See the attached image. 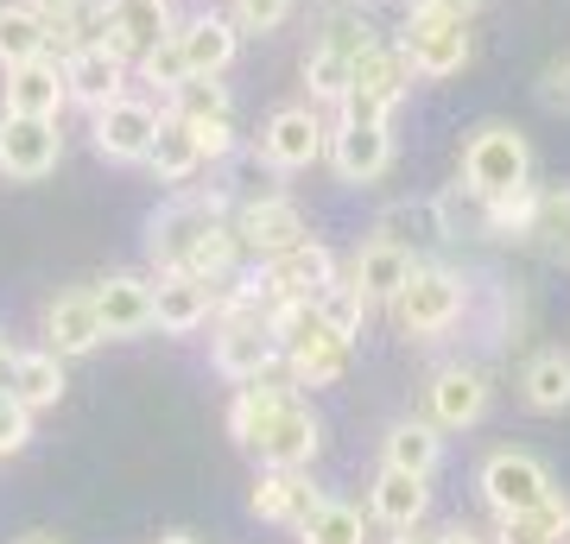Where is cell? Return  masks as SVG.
Wrapping results in <instances>:
<instances>
[{
	"label": "cell",
	"instance_id": "42",
	"mask_svg": "<svg viewBox=\"0 0 570 544\" xmlns=\"http://www.w3.org/2000/svg\"><path fill=\"white\" fill-rule=\"evenodd\" d=\"M532 241L570 260V190H551V197L539 202V228H532Z\"/></svg>",
	"mask_w": 570,
	"mask_h": 544
},
{
	"label": "cell",
	"instance_id": "9",
	"mask_svg": "<svg viewBox=\"0 0 570 544\" xmlns=\"http://www.w3.org/2000/svg\"><path fill=\"white\" fill-rule=\"evenodd\" d=\"M209 329H216V374L223 380H273V367H285V348L266 329V317H228Z\"/></svg>",
	"mask_w": 570,
	"mask_h": 544
},
{
	"label": "cell",
	"instance_id": "1",
	"mask_svg": "<svg viewBox=\"0 0 570 544\" xmlns=\"http://www.w3.org/2000/svg\"><path fill=\"white\" fill-rule=\"evenodd\" d=\"M532 184V146L520 127L508 121H489L475 127L463 146V190L469 197H513Z\"/></svg>",
	"mask_w": 570,
	"mask_h": 544
},
{
	"label": "cell",
	"instance_id": "19",
	"mask_svg": "<svg viewBox=\"0 0 570 544\" xmlns=\"http://www.w3.org/2000/svg\"><path fill=\"white\" fill-rule=\"evenodd\" d=\"M431 475H412V468H393L381 463V475H374V487H367V513L387 525V532H419L431 513Z\"/></svg>",
	"mask_w": 570,
	"mask_h": 544
},
{
	"label": "cell",
	"instance_id": "3",
	"mask_svg": "<svg viewBox=\"0 0 570 544\" xmlns=\"http://www.w3.org/2000/svg\"><path fill=\"white\" fill-rule=\"evenodd\" d=\"M223 216H228L223 190H190V184H178V197L165 202L159 216H153V228H146V260H153V273H178L190 241L209 222H223Z\"/></svg>",
	"mask_w": 570,
	"mask_h": 544
},
{
	"label": "cell",
	"instance_id": "52",
	"mask_svg": "<svg viewBox=\"0 0 570 544\" xmlns=\"http://www.w3.org/2000/svg\"><path fill=\"white\" fill-rule=\"evenodd\" d=\"M387 544H431V538H419V532H393Z\"/></svg>",
	"mask_w": 570,
	"mask_h": 544
},
{
	"label": "cell",
	"instance_id": "38",
	"mask_svg": "<svg viewBox=\"0 0 570 544\" xmlns=\"http://www.w3.org/2000/svg\"><path fill=\"white\" fill-rule=\"evenodd\" d=\"M165 108L178 115V121H216V115H235V101H228V82L223 77H190L184 89L165 96Z\"/></svg>",
	"mask_w": 570,
	"mask_h": 544
},
{
	"label": "cell",
	"instance_id": "10",
	"mask_svg": "<svg viewBox=\"0 0 570 544\" xmlns=\"http://www.w3.org/2000/svg\"><path fill=\"white\" fill-rule=\"evenodd\" d=\"M330 133L324 115H317V101L311 108H279L273 121L261 127V159L273 171H311L317 159H330Z\"/></svg>",
	"mask_w": 570,
	"mask_h": 544
},
{
	"label": "cell",
	"instance_id": "7",
	"mask_svg": "<svg viewBox=\"0 0 570 544\" xmlns=\"http://www.w3.org/2000/svg\"><path fill=\"white\" fill-rule=\"evenodd\" d=\"M475 487H482V501L489 513H527V506H546L558 487H551V468L527 449H494L489 463L475 468Z\"/></svg>",
	"mask_w": 570,
	"mask_h": 544
},
{
	"label": "cell",
	"instance_id": "23",
	"mask_svg": "<svg viewBox=\"0 0 570 544\" xmlns=\"http://www.w3.org/2000/svg\"><path fill=\"white\" fill-rule=\"evenodd\" d=\"M102 336L108 329H102V310H96V291H58L45 304V348H58L63 362L89 355Z\"/></svg>",
	"mask_w": 570,
	"mask_h": 544
},
{
	"label": "cell",
	"instance_id": "44",
	"mask_svg": "<svg viewBox=\"0 0 570 544\" xmlns=\"http://www.w3.org/2000/svg\"><path fill=\"white\" fill-rule=\"evenodd\" d=\"M32 444V405H20L13 393H0V456Z\"/></svg>",
	"mask_w": 570,
	"mask_h": 544
},
{
	"label": "cell",
	"instance_id": "11",
	"mask_svg": "<svg viewBox=\"0 0 570 544\" xmlns=\"http://www.w3.org/2000/svg\"><path fill=\"white\" fill-rule=\"evenodd\" d=\"M235 228H242V247H247L261 266L311 241L305 209H298L292 197H247L242 209H235Z\"/></svg>",
	"mask_w": 570,
	"mask_h": 544
},
{
	"label": "cell",
	"instance_id": "43",
	"mask_svg": "<svg viewBox=\"0 0 570 544\" xmlns=\"http://www.w3.org/2000/svg\"><path fill=\"white\" fill-rule=\"evenodd\" d=\"M228 13L242 32H279L292 20V0H228Z\"/></svg>",
	"mask_w": 570,
	"mask_h": 544
},
{
	"label": "cell",
	"instance_id": "35",
	"mask_svg": "<svg viewBox=\"0 0 570 544\" xmlns=\"http://www.w3.org/2000/svg\"><path fill=\"white\" fill-rule=\"evenodd\" d=\"M298 70H305L311 101H330V108H343V101H348V82H355V58H348V51H336V44L317 39Z\"/></svg>",
	"mask_w": 570,
	"mask_h": 544
},
{
	"label": "cell",
	"instance_id": "14",
	"mask_svg": "<svg viewBox=\"0 0 570 544\" xmlns=\"http://www.w3.org/2000/svg\"><path fill=\"white\" fill-rule=\"evenodd\" d=\"M317 449H324V424L311 418V405L292 393V399L266 418L254 456H261V468H311L317 463Z\"/></svg>",
	"mask_w": 570,
	"mask_h": 544
},
{
	"label": "cell",
	"instance_id": "22",
	"mask_svg": "<svg viewBox=\"0 0 570 544\" xmlns=\"http://www.w3.org/2000/svg\"><path fill=\"white\" fill-rule=\"evenodd\" d=\"M419 273V254L400 241H387V235H374V241L355 247V260H348V279L362 285L374 304H393L400 291H406V279Z\"/></svg>",
	"mask_w": 570,
	"mask_h": 544
},
{
	"label": "cell",
	"instance_id": "4",
	"mask_svg": "<svg viewBox=\"0 0 570 544\" xmlns=\"http://www.w3.org/2000/svg\"><path fill=\"white\" fill-rule=\"evenodd\" d=\"M400 51L412 58V70L425 82H444L456 77L469 63V20H456V13H438V7H419L412 0L406 7V26H400Z\"/></svg>",
	"mask_w": 570,
	"mask_h": 544
},
{
	"label": "cell",
	"instance_id": "32",
	"mask_svg": "<svg viewBox=\"0 0 570 544\" xmlns=\"http://www.w3.org/2000/svg\"><path fill=\"white\" fill-rule=\"evenodd\" d=\"M387 463L393 468H412V475H431L444 463V424L431 418H400L387 431Z\"/></svg>",
	"mask_w": 570,
	"mask_h": 544
},
{
	"label": "cell",
	"instance_id": "15",
	"mask_svg": "<svg viewBox=\"0 0 570 544\" xmlns=\"http://www.w3.org/2000/svg\"><path fill=\"white\" fill-rule=\"evenodd\" d=\"M330 165H336V178L343 184H374L387 178L393 165V127L387 121H336L330 133Z\"/></svg>",
	"mask_w": 570,
	"mask_h": 544
},
{
	"label": "cell",
	"instance_id": "45",
	"mask_svg": "<svg viewBox=\"0 0 570 544\" xmlns=\"http://www.w3.org/2000/svg\"><path fill=\"white\" fill-rule=\"evenodd\" d=\"M197 127V146H204V165L209 159H228V152H235V115H216V121H190Z\"/></svg>",
	"mask_w": 570,
	"mask_h": 544
},
{
	"label": "cell",
	"instance_id": "5",
	"mask_svg": "<svg viewBox=\"0 0 570 544\" xmlns=\"http://www.w3.org/2000/svg\"><path fill=\"white\" fill-rule=\"evenodd\" d=\"M412 58L400 51V44H374V51H362L355 58V82H348V101L343 115L348 121H393V108L406 101L412 89Z\"/></svg>",
	"mask_w": 570,
	"mask_h": 544
},
{
	"label": "cell",
	"instance_id": "25",
	"mask_svg": "<svg viewBox=\"0 0 570 544\" xmlns=\"http://www.w3.org/2000/svg\"><path fill=\"white\" fill-rule=\"evenodd\" d=\"M63 70H70V101L96 115V108L127 96V70H134V63H121L115 51H102V44H82L77 58H63Z\"/></svg>",
	"mask_w": 570,
	"mask_h": 544
},
{
	"label": "cell",
	"instance_id": "33",
	"mask_svg": "<svg viewBox=\"0 0 570 544\" xmlns=\"http://www.w3.org/2000/svg\"><path fill=\"white\" fill-rule=\"evenodd\" d=\"M520 399H527L532 412H570V355L564 348L532 355L527 374H520Z\"/></svg>",
	"mask_w": 570,
	"mask_h": 544
},
{
	"label": "cell",
	"instance_id": "41",
	"mask_svg": "<svg viewBox=\"0 0 570 544\" xmlns=\"http://www.w3.org/2000/svg\"><path fill=\"white\" fill-rule=\"evenodd\" d=\"M317 39L324 44H336V51H348V58H362V51H374V26L362 20V13H343V7H336V13H324V32H317Z\"/></svg>",
	"mask_w": 570,
	"mask_h": 544
},
{
	"label": "cell",
	"instance_id": "48",
	"mask_svg": "<svg viewBox=\"0 0 570 544\" xmlns=\"http://www.w3.org/2000/svg\"><path fill=\"white\" fill-rule=\"evenodd\" d=\"M431 544H489V538H482L475 525H444V532H438Z\"/></svg>",
	"mask_w": 570,
	"mask_h": 544
},
{
	"label": "cell",
	"instance_id": "26",
	"mask_svg": "<svg viewBox=\"0 0 570 544\" xmlns=\"http://www.w3.org/2000/svg\"><path fill=\"white\" fill-rule=\"evenodd\" d=\"M63 355L58 348H20L13 355V367H7V393L20 405H32V412H45V405L63 399Z\"/></svg>",
	"mask_w": 570,
	"mask_h": 544
},
{
	"label": "cell",
	"instance_id": "46",
	"mask_svg": "<svg viewBox=\"0 0 570 544\" xmlns=\"http://www.w3.org/2000/svg\"><path fill=\"white\" fill-rule=\"evenodd\" d=\"M539 101H546L551 115H570V51L546 63V77H539Z\"/></svg>",
	"mask_w": 570,
	"mask_h": 544
},
{
	"label": "cell",
	"instance_id": "2",
	"mask_svg": "<svg viewBox=\"0 0 570 544\" xmlns=\"http://www.w3.org/2000/svg\"><path fill=\"white\" fill-rule=\"evenodd\" d=\"M469 310V285L463 273H450V266H425L419 260V273L406 279V291L393 298V323L406 329V336H419V343H431V336H444V329H456Z\"/></svg>",
	"mask_w": 570,
	"mask_h": 544
},
{
	"label": "cell",
	"instance_id": "17",
	"mask_svg": "<svg viewBox=\"0 0 570 544\" xmlns=\"http://www.w3.org/2000/svg\"><path fill=\"white\" fill-rule=\"evenodd\" d=\"M261 285H266V304L273 298H324L330 285H336V254L324 241H305L279 254V260L261 266Z\"/></svg>",
	"mask_w": 570,
	"mask_h": 544
},
{
	"label": "cell",
	"instance_id": "40",
	"mask_svg": "<svg viewBox=\"0 0 570 544\" xmlns=\"http://www.w3.org/2000/svg\"><path fill=\"white\" fill-rule=\"evenodd\" d=\"M134 70H140V82H153L159 96H171V89H184V82L197 77V70H190V58H184L178 32H171V39H159V44H153V51H146V58L134 63Z\"/></svg>",
	"mask_w": 570,
	"mask_h": 544
},
{
	"label": "cell",
	"instance_id": "8",
	"mask_svg": "<svg viewBox=\"0 0 570 544\" xmlns=\"http://www.w3.org/2000/svg\"><path fill=\"white\" fill-rule=\"evenodd\" d=\"M58 159H63L58 121H45V115H7L0 108V178L39 184L58 171Z\"/></svg>",
	"mask_w": 570,
	"mask_h": 544
},
{
	"label": "cell",
	"instance_id": "29",
	"mask_svg": "<svg viewBox=\"0 0 570 544\" xmlns=\"http://www.w3.org/2000/svg\"><path fill=\"white\" fill-rule=\"evenodd\" d=\"M285 399H292V386L242 380V386H235V399H228V437H235L242 449H254V444H261V431H266V418H273Z\"/></svg>",
	"mask_w": 570,
	"mask_h": 544
},
{
	"label": "cell",
	"instance_id": "36",
	"mask_svg": "<svg viewBox=\"0 0 570 544\" xmlns=\"http://www.w3.org/2000/svg\"><path fill=\"white\" fill-rule=\"evenodd\" d=\"M298 544H367L362 506H348V501H317L305 520H298Z\"/></svg>",
	"mask_w": 570,
	"mask_h": 544
},
{
	"label": "cell",
	"instance_id": "47",
	"mask_svg": "<svg viewBox=\"0 0 570 544\" xmlns=\"http://www.w3.org/2000/svg\"><path fill=\"white\" fill-rule=\"evenodd\" d=\"M32 13H45V20H63V13H77V7H89V0H26Z\"/></svg>",
	"mask_w": 570,
	"mask_h": 544
},
{
	"label": "cell",
	"instance_id": "6",
	"mask_svg": "<svg viewBox=\"0 0 570 544\" xmlns=\"http://www.w3.org/2000/svg\"><path fill=\"white\" fill-rule=\"evenodd\" d=\"M165 127V108L146 96H121L108 101V108H96L89 115V140H96V152L115 165H146V152H153V140H159Z\"/></svg>",
	"mask_w": 570,
	"mask_h": 544
},
{
	"label": "cell",
	"instance_id": "28",
	"mask_svg": "<svg viewBox=\"0 0 570 544\" xmlns=\"http://www.w3.org/2000/svg\"><path fill=\"white\" fill-rule=\"evenodd\" d=\"M146 165H153V178H159V184H190V178H197V165H204L197 127L178 121V115L165 108V127H159V140H153V152H146Z\"/></svg>",
	"mask_w": 570,
	"mask_h": 544
},
{
	"label": "cell",
	"instance_id": "13",
	"mask_svg": "<svg viewBox=\"0 0 570 544\" xmlns=\"http://www.w3.org/2000/svg\"><path fill=\"white\" fill-rule=\"evenodd\" d=\"M0 108L7 115H45V121H58L63 108H70V70H63V58H32V63L0 70Z\"/></svg>",
	"mask_w": 570,
	"mask_h": 544
},
{
	"label": "cell",
	"instance_id": "18",
	"mask_svg": "<svg viewBox=\"0 0 570 544\" xmlns=\"http://www.w3.org/2000/svg\"><path fill=\"white\" fill-rule=\"evenodd\" d=\"M425 405H431V424H444V431H469V424L489 412V374L482 367H438L425 386Z\"/></svg>",
	"mask_w": 570,
	"mask_h": 544
},
{
	"label": "cell",
	"instance_id": "21",
	"mask_svg": "<svg viewBox=\"0 0 570 544\" xmlns=\"http://www.w3.org/2000/svg\"><path fill=\"white\" fill-rule=\"evenodd\" d=\"M317 501H324V494L305 482V468H261L254 487H247V513L266 520V525H292V532H298V520H305Z\"/></svg>",
	"mask_w": 570,
	"mask_h": 544
},
{
	"label": "cell",
	"instance_id": "27",
	"mask_svg": "<svg viewBox=\"0 0 570 544\" xmlns=\"http://www.w3.org/2000/svg\"><path fill=\"white\" fill-rule=\"evenodd\" d=\"M570 538V494H551L527 513H494V544H564Z\"/></svg>",
	"mask_w": 570,
	"mask_h": 544
},
{
	"label": "cell",
	"instance_id": "20",
	"mask_svg": "<svg viewBox=\"0 0 570 544\" xmlns=\"http://www.w3.org/2000/svg\"><path fill=\"white\" fill-rule=\"evenodd\" d=\"M153 304H159L165 336H197L216 317V285L197 279V273H159L153 279Z\"/></svg>",
	"mask_w": 570,
	"mask_h": 544
},
{
	"label": "cell",
	"instance_id": "39",
	"mask_svg": "<svg viewBox=\"0 0 570 544\" xmlns=\"http://www.w3.org/2000/svg\"><path fill=\"white\" fill-rule=\"evenodd\" d=\"M317 310H324L330 329H343L348 343H355V336L367 329V310H374V298H367V291H362L355 279H336V285L324 291V298H317Z\"/></svg>",
	"mask_w": 570,
	"mask_h": 544
},
{
	"label": "cell",
	"instance_id": "12",
	"mask_svg": "<svg viewBox=\"0 0 570 544\" xmlns=\"http://www.w3.org/2000/svg\"><path fill=\"white\" fill-rule=\"evenodd\" d=\"M348 355H355V343H348L343 329H330L324 310L285 343V380L292 386H336L348 374Z\"/></svg>",
	"mask_w": 570,
	"mask_h": 544
},
{
	"label": "cell",
	"instance_id": "30",
	"mask_svg": "<svg viewBox=\"0 0 570 544\" xmlns=\"http://www.w3.org/2000/svg\"><path fill=\"white\" fill-rule=\"evenodd\" d=\"M247 247H242V228L228 222H209L197 241H190V254H184V266L178 273H197V279H209V285H228L235 279V260H242Z\"/></svg>",
	"mask_w": 570,
	"mask_h": 544
},
{
	"label": "cell",
	"instance_id": "37",
	"mask_svg": "<svg viewBox=\"0 0 570 544\" xmlns=\"http://www.w3.org/2000/svg\"><path fill=\"white\" fill-rule=\"evenodd\" d=\"M374 235H387V241H400V247L450 241V228H444V209H438V197H431V202H393V209H381V228H374Z\"/></svg>",
	"mask_w": 570,
	"mask_h": 544
},
{
	"label": "cell",
	"instance_id": "31",
	"mask_svg": "<svg viewBox=\"0 0 570 544\" xmlns=\"http://www.w3.org/2000/svg\"><path fill=\"white\" fill-rule=\"evenodd\" d=\"M102 20L140 44V58L159 39H171V32H178V20H171V0H102Z\"/></svg>",
	"mask_w": 570,
	"mask_h": 544
},
{
	"label": "cell",
	"instance_id": "16",
	"mask_svg": "<svg viewBox=\"0 0 570 544\" xmlns=\"http://www.w3.org/2000/svg\"><path fill=\"white\" fill-rule=\"evenodd\" d=\"M89 291H96V310H102L108 343H127V336H146V329H159L153 279H140V273H108V279H102V285H89Z\"/></svg>",
	"mask_w": 570,
	"mask_h": 544
},
{
	"label": "cell",
	"instance_id": "24",
	"mask_svg": "<svg viewBox=\"0 0 570 544\" xmlns=\"http://www.w3.org/2000/svg\"><path fill=\"white\" fill-rule=\"evenodd\" d=\"M178 44L197 77H223L242 51V26H235V13H197V20H178Z\"/></svg>",
	"mask_w": 570,
	"mask_h": 544
},
{
	"label": "cell",
	"instance_id": "51",
	"mask_svg": "<svg viewBox=\"0 0 570 544\" xmlns=\"http://www.w3.org/2000/svg\"><path fill=\"white\" fill-rule=\"evenodd\" d=\"M153 544H197L190 532H165V538H153Z\"/></svg>",
	"mask_w": 570,
	"mask_h": 544
},
{
	"label": "cell",
	"instance_id": "34",
	"mask_svg": "<svg viewBox=\"0 0 570 544\" xmlns=\"http://www.w3.org/2000/svg\"><path fill=\"white\" fill-rule=\"evenodd\" d=\"M45 58V13H32L26 0H0V70Z\"/></svg>",
	"mask_w": 570,
	"mask_h": 544
},
{
	"label": "cell",
	"instance_id": "50",
	"mask_svg": "<svg viewBox=\"0 0 570 544\" xmlns=\"http://www.w3.org/2000/svg\"><path fill=\"white\" fill-rule=\"evenodd\" d=\"M13 355H20V348H13V343H0V393H7V367H13Z\"/></svg>",
	"mask_w": 570,
	"mask_h": 544
},
{
	"label": "cell",
	"instance_id": "49",
	"mask_svg": "<svg viewBox=\"0 0 570 544\" xmlns=\"http://www.w3.org/2000/svg\"><path fill=\"white\" fill-rule=\"evenodd\" d=\"M419 7H438V13H456V20H469L482 0H419Z\"/></svg>",
	"mask_w": 570,
	"mask_h": 544
},
{
	"label": "cell",
	"instance_id": "53",
	"mask_svg": "<svg viewBox=\"0 0 570 544\" xmlns=\"http://www.w3.org/2000/svg\"><path fill=\"white\" fill-rule=\"evenodd\" d=\"M26 544H51V538H26Z\"/></svg>",
	"mask_w": 570,
	"mask_h": 544
}]
</instances>
